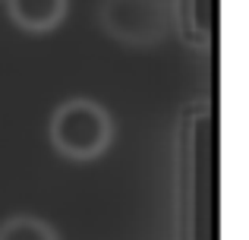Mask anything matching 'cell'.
I'll list each match as a JSON object with an SVG mask.
<instances>
[{
    "mask_svg": "<svg viewBox=\"0 0 249 240\" xmlns=\"http://www.w3.org/2000/svg\"><path fill=\"white\" fill-rule=\"evenodd\" d=\"M48 139L67 161H95L114 142V117L95 98H67L51 114Z\"/></svg>",
    "mask_w": 249,
    "mask_h": 240,
    "instance_id": "6da1fadb",
    "label": "cell"
},
{
    "mask_svg": "<svg viewBox=\"0 0 249 240\" xmlns=\"http://www.w3.org/2000/svg\"><path fill=\"white\" fill-rule=\"evenodd\" d=\"M98 22L117 44L152 48L164 41L170 16L164 0H104L98 6Z\"/></svg>",
    "mask_w": 249,
    "mask_h": 240,
    "instance_id": "7a4b0ae2",
    "label": "cell"
},
{
    "mask_svg": "<svg viewBox=\"0 0 249 240\" xmlns=\"http://www.w3.org/2000/svg\"><path fill=\"white\" fill-rule=\"evenodd\" d=\"M70 0H6V16L13 25L29 35H44L54 32L67 19Z\"/></svg>",
    "mask_w": 249,
    "mask_h": 240,
    "instance_id": "3957f363",
    "label": "cell"
},
{
    "mask_svg": "<svg viewBox=\"0 0 249 240\" xmlns=\"http://www.w3.org/2000/svg\"><path fill=\"white\" fill-rule=\"evenodd\" d=\"M0 240H63L60 231L38 215H10L0 222Z\"/></svg>",
    "mask_w": 249,
    "mask_h": 240,
    "instance_id": "277c9868",
    "label": "cell"
}]
</instances>
